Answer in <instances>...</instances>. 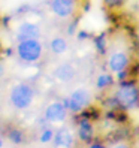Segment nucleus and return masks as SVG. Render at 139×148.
<instances>
[{"mask_svg":"<svg viewBox=\"0 0 139 148\" xmlns=\"http://www.w3.org/2000/svg\"><path fill=\"white\" fill-rule=\"evenodd\" d=\"M34 96H36L34 87L30 82L20 81L11 87L9 93H8V102H9V106L15 111H25L33 103Z\"/></svg>","mask_w":139,"mask_h":148,"instance_id":"nucleus-3","label":"nucleus"},{"mask_svg":"<svg viewBox=\"0 0 139 148\" xmlns=\"http://www.w3.org/2000/svg\"><path fill=\"white\" fill-rule=\"evenodd\" d=\"M79 0H49V11L58 20H76Z\"/></svg>","mask_w":139,"mask_h":148,"instance_id":"nucleus-7","label":"nucleus"},{"mask_svg":"<svg viewBox=\"0 0 139 148\" xmlns=\"http://www.w3.org/2000/svg\"><path fill=\"white\" fill-rule=\"evenodd\" d=\"M76 120V141L81 145H87L97 139V126L96 118H91L87 114H79Z\"/></svg>","mask_w":139,"mask_h":148,"instance_id":"nucleus-6","label":"nucleus"},{"mask_svg":"<svg viewBox=\"0 0 139 148\" xmlns=\"http://www.w3.org/2000/svg\"><path fill=\"white\" fill-rule=\"evenodd\" d=\"M53 76L58 82H73L78 79L79 76V69L76 67L75 63L72 62H63V63H58L54 69H53Z\"/></svg>","mask_w":139,"mask_h":148,"instance_id":"nucleus-8","label":"nucleus"},{"mask_svg":"<svg viewBox=\"0 0 139 148\" xmlns=\"http://www.w3.org/2000/svg\"><path fill=\"white\" fill-rule=\"evenodd\" d=\"M94 43H96L97 51L103 56V53H105V49H106V45H108V33H102L99 36H96L94 38Z\"/></svg>","mask_w":139,"mask_h":148,"instance_id":"nucleus-16","label":"nucleus"},{"mask_svg":"<svg viewBox=\"0 0 139 148\" xmlns=\"http://www.w3.org/2000/svg\"><path fill=\"white\" fill-rule=\"evenodd\" d=\"M111 100L120 111L139 108V82L135 78L117 82L112 87Z\"/></svg>","mask_w":139,"mask_h":148,"instance_id":"nucleus-2","label":"nucleus"},{"mask_svg":"<svg viewBox=\"0 0 139 148\" xmlns=\"http://www.w3.org/2000/svg\"><path fill=\"white\" fill-rule=\"evenodd\" d=\"M67 115L69 112L64 102H60V100L51 102L43 111V120L47 123H63V121H66Z\"/></svg>","mask_w":139,"mask_h":148,"instance_id":"nucleus-9","label":"nucleus"},{"mask_svg":"<svg viewBox=\"0 0 139 148\" xmlns=\"http://www.w3.org/2000/svg\"><path fill=\"white\" fill-rule=\"evenodd\" d=\"M105 2V6L109 8V9H117L123 5V0H103Z\"/></svg>","mask_w":139,"mask_h":148,"instance_id":"nucleus-19","label":"nucleus"},{"mask_svg":"<svg viewBox=\"0 0 139 148\" xmlns=\"http://www.w3.org/2000/svg\"><path fill=\"white\" fill-rule=\"evenodd\" d=\"M5 75V66L2 64V63H0V78H2Z\"/></svg>","mask_w":139,"mask_h":148,"instance_id":"nucleus-20","label":"nucleus"},{"mask_svg":"<svg viewBox=\"0 0 139 148\" xmlns=\"http://www.w3.org/2000/svg\"><path fill=\"white\" fill-rule=\"evenodd\" d=\"M29 148H39V147H29Z\"/></svg>","mask_w":139,"mask_h":148,"instance_id":"nucleus-22","label":"nucleus"},{"mask_svg":"<svg viewBox=\"0 0 139 148\" xmlns=\"http://www.w3.org/2000/svg\"><path fill=\"white\" fill-rule=\"evenodd\" d=\"M16 57H18L23 63H38L43 57V45L39 39H31V40H23L18 42L15 48Z\"/></svg>","mask_w":139,"mask_h":148,"instance_id":"nucleus-5","label":"nucleus"},{"mask_svg":"<svg viewBox=\"0 0 139 148\" xmlns=\"http://www.w3.org/2000/svg\"><path fill=\"white\" fill-rule=\"evenodd\" d=\"M82 148H106V144L100 141V139H96V141H93L87 145H82Z\"/></svg>","mask_w":139,"mask_h":148,"instance_id":"nucleus-18","label":"nucleus"},{"mask_svg":"<svg viewBox=\"0 0 139 148\" xmlns=\"http://www.w3.org/2000/svg\"><path fill=\"white\" fill-rule=\"evenodd\" d=\"M138 40L133 33L115 29L108 33V45L103 53L106 71L120 81L130 79L138 63Z\"/></svg>","mask_w":139,"mask_h":148,"instance_id":"nucleus-1","label":"nucleus"},{"mask_svg":"<svg viewBox=\"0 0 139 148\" xmlns=\"http://www.w3.org/2000/svg\"><path fill=\"white\" fill-rule=\"evenodd\" d=\"M53 142L55 147H60V148H72L75 139H73V135L67 129H58L55 130Z\"/></svg>","mask_w":139,"mask_h":148,"instance_id":"nucleus-12","label":"nucleus"},{"mask_svg":"<svg viewBox=\"0 0 139 148\" xmlns=\"http://www.w3.org/2000/svg\"><path fill=\"white\" fill-rule=\"evenodd\" d=\"M3 138H6L11 144L16 147H23V145H29L30 144V138L29 132L25 129L20 126H9L3 129Z\"/></svg>","mask_w":139,"mask_h":148,"instance_id":"nucleus-10","label":"nucleus"},{"mask_svg":"<svg viewBox=\"0 0 139 148\" xmlns=\"http://www.w3.org/2000/svg\"><path fill=\"white\" fill-rule=\"evenodd\" d=\"M16 42H23V40H31V39H39L40 38V27L36 23H30V21H23L18 29H16Z\"/></svg>","mask_w":139,"mask_h":148,"instance_id":"nucleus-11","label":"nucleus"},{"mask_svg":"<svg viewBox=\"0 0 139 148\" xmlns=\"http://www.w3.org/2000/svg\"><path fill=\"white\" fill-rule=\"evenodd\" d=\"M106 148H133L132 142L129 141L127 138H117V139H112L109 144H106Z\"/></svg>","mask_w":139,"mask_h":148,"instance_id":"nucleus-15","label":"nucleus"},{"mask_svg":"<svg viewBox=\"0 0 139 148\" xmlns=\"http://www.w3.org/2000/svg\"><path fill=\"white\" fill-rule=\"evenodd\" d=\"M91 99H93V94L88 87H78L67 96V99L64 100V105L69 114L79 115L90 108Z\"/></svg>","mask_w":139,"mask_h":148,"instance_id":"nucleus-4","label":"nucleus"},{"mask_svg":"<svg viewBox=\"0 0 139 148\" xmlns=\"http://www.w3.org/2000/svg\"><path fill=\"white\" fill-rule=\"evenodd\" d=\"M3 147V136H0V148Z\"/></svg>","mask_w":139,"mask_h":148,"instance_id":"nucleus-21","label":"nucleus"},{"mask_svg":"<svg viewBox=\"0 0 139 148\" xmlns=\"http://www.w3.org/2000/svg\"><path fill=\"white\" fill-rule=\"evenodd\" d=\"M48 48L51 51V54H54V56H62L64 54L67 48H69V43L66 40V38L63 36H54V38H51L49 39V43H48Z\"/></svg>","mask_w":139,"mask_h":148,"instance_id":"nucleus-13","label":"nucleus"},{"mask_svg":"<svg viewBox=\"0 0 139 148\" xmlns=\"http://www.w3.org/2000/svg\"><path fill=\"white\" fill-rule=\"evenodd\" d=\"M115 85V79L108 71L106 72H100L96 78V88L99 91H108Z\"/></svg>","mask_w":139,"mask_h":148,"instance_id":"nucleus-14","label":"nucleus"},{"mask_svg":"<svg viewBox=\"0 0 139 148\" xmlns=\"http://www.w3.org/2000/svg\"><path fill=\"white\" fill-rule=\"evenodd\" d=\"M54 135H55V130H54V129H48V127H45V129H43L42 132H40V135H39V141H40L42 144L53 142Z\"/></svg>","mask_w":139,"mask_h":148,"instance_id":"nucleus-17","label":"nucleus"}]
</instances>
